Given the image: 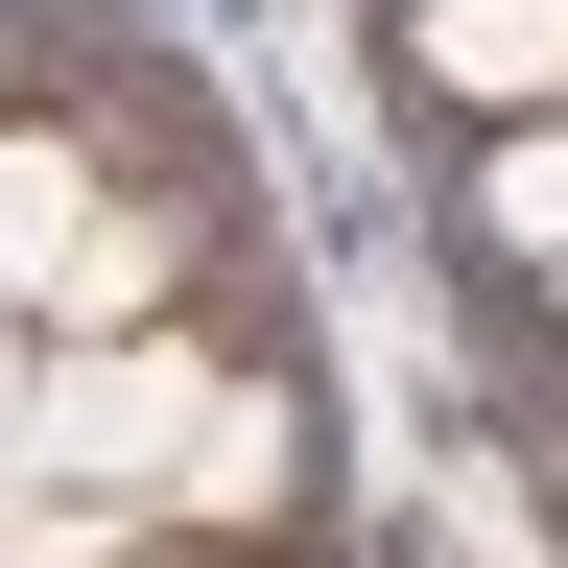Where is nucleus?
Returning <instances> with one entry per match:
<instances>
[{"mask_svg":"<svg viewBox=\"0 0 568 568\" xmlns=\"http://www.w3.org/2000/svg\"><path fill=\"white\" fill-rule=\"evenodd\" d=\"M403 71L474 95V119H545L568 95V0H403Z\"/></svg>","mask_w":568,"mask_h":568,"instance_id":"20e7f679","label":"nucleus"},{"mask_svg":"<svg viewBox=\"0 0 568 568\" xmlns=\"http://www.w3.org/2000/svg\"><path fill=\"white\" fill-rule=\"evenodd\" d=\"M284 497H308V403L237 379V403L190 426V474H166V545H284Z\"/></svg>","mask_w":568,"mask_h":568,"instance_id":"7ed1b4c3","label":"nucleus"},{"mask_svg":"<svg viewBox=\"0 0 568 568\" xmlns=\"http://www.w3.org/2000/svg\"><path fill=\"white\" fill-rule=\"evenodd\" d=\"M213 403H237V379H213V332H190V308H166V332H48V379H24V426H0V474L166 521V474H190V426H213Z\"/></svg>","mask_w":568,"mask_h":568,"instance_id":"f257e3e1","label":"nucleus"},{"mask_svg":"<svg viewBox=\"0 0 568 568\" xmlns=\"http://www.w3.org/2000/svg\"><path fill=\"white\" fill-rule=\"evenodd\" d=\"M545 332H568V261H545Z\"/></svg>","mask_w":568,"mask_h":568,"instance_id":"6e6552de","label":"nucleus"},{"mask_svg":"<svg viewBox=\"0 0 568 568\" xmlns=\"http://www.w3.org/2000/svg\"><path fill=\"white\" fill-rule=\"evenodd\" d=\"M95 142H0V308H48V284H71V237H95Z\"/></svg>","mask_w":568,"mask_h":568,"instance_id":"39448f33","label":"nucleus"},{"mask_svg":"<svg viewBox=\"0 0 568 568\" xmlns=\"http://www.w3.org/2000/svg\"><path fill=\"white\" fill-rule=\"evenodd\" d=\"M190 261H213V190H95V237H71V284H48L24 332H166Z\"/></svg>","mask_w":568,"mask_h":568,"instance_id":"f03ea898","label":"nucleus"},{"mask_svg":"<svg viewBox=\"0 0 568 568\" xmlns=\"http://www.w3.org/2000/svg\"><path fill=\"white\" fill-rule=\"evenodd\" d=\"M119 568H284V545H119Z\"/></svg>","mask_w":568,"mask_h":568,"instance_id":"0eeeda50","label":"nucleus"},{"mask_svg":"<svg viewBox=\"0 0 568 568\" xmlns=\"http://www.w3.org/2000/svg\"><path fill=\"white\" fill-rule=\"evenodd\" d=\"M474 237H497V261H568V95L474 142Z\"/></svg>","mask_w":568,"mask_h":568,"instance_id":"423d86ee","label":"nucleus"}]
</instances>
